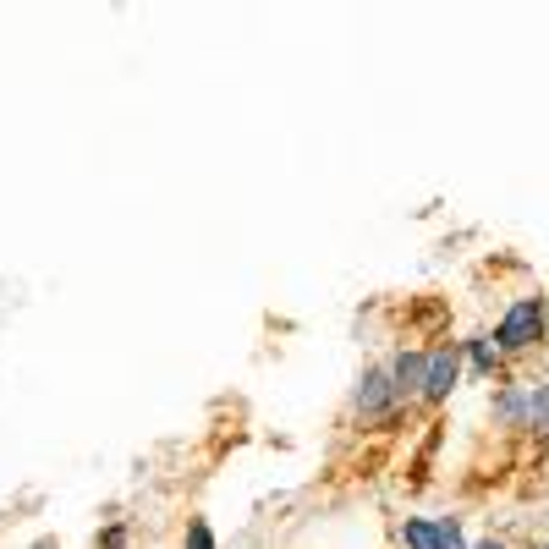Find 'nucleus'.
I'll return each instance as SVG.
<instances>
[{
	"label": "nucleus",
	"mask_w": 549,
	"mask_h": 549,
	"mask_svg": "<svg viewBox=\"0 0 549 549\" xmlns=\"http://www.w3.org/2000/svg\"><path fill=\"white\" fill-rule=\"evenodd\" d=\"M544 319H549L544 297H522V302H511V313H506L500 330H495V352H527L533 340L544 335Z\"/></svg>",
	"instance_id": "nucleus-1"
},
{
	"label": "nucleus",
	"mask_w": 549,
	"mask_h": 549,
	"mask_svg": "<svg viewBox=\"0 0 549 549\" xmlns=\"http://www.w3.org/2000/svg\"><path fill=\"white\" fill-rule=\"evenodd\" d=\"M456 379H461V347H440V352L423 358V390H418V395L445 401V395L456 390Z\"/></svg>",
	"instance_id": "nucleus-2"
},
{
	"label": "nucleus",
	"mask_w": 549,
	"mask_h": 549,
	"mask_svg": "<svg viewBox=\"0 0 549 549\" xmlns=\"http://www.w3.org/2000/svg\"><path fill=\"white\" fill-rule=\"evenodd\" d=\"M390 401H395V390H390V368H368V374L358 379V412H363V418H379Z\"/></svg>",
	"instance_id": "nucleus-3"
},
{
	"label": "nucleus",
	"mask_w": 549,
	"mask_h": 549,
	"mask_svg": "<svg viewBox=\"0 0 549 549\" xmlns=\"http://www.w3.org/2000/svg\"><path fill=\"white\" fill-rule=\"evenodd\" d=\"M390 390H395V401H406V395L423 390V358L418 352H395L390 358Z\"/></svg>",
	"instance_id": "nucleus-4"
},
{
	"label": "nucleus",
	"mask_w": 549,
	"mask_h": 549,
	"mask_svg": "<svg viewBox=\"0 0 549 549\" xmlns=\"http://www.w3.org/2000/svg\"><path fill=\"white\" fill-rule=\"evenodd\" d=\"M401 544L406 549H440V522H401Z\"/></svg>",
	"instance_id": "nucleus-5"
},
{
	"label": "nucleus",
	"mask_w": 549,
	"mask_h": 549,
	"mask_svg": "<svg viewBox=\"0 0 549 549\" xmlns=\"http://www.w3.org/2000/svg\"><path fill=\"white\" fill-rule=\"evenodd\" d=\"M467 358H472L478 374H495V368H500V352H495L489 335H472V340H467Z\"/></svg>",
	"instance_id": "nucleus-6"
},
{
	"label": "nucleus",
	"mask_w": 549,
	"mask_h": 549,
	"mask_svg": "<svg viewBox=\"0 0 549 549\" xmlns=\"http://www.w3.org/2000/svg\"><path fill=\"white\" fill-rule=\"evenodd\" d=\"M527 429H538V434H549V385H538V390H527Z\"/></svg>",
	"instance_id": "nucleus-7"
},
{
	"label": "nucleus",
	"mask_w": 549,
	"mask_h": 549,
	"mask_svg": "<svg viewBox=\"0 0 549 549\" xmlns=\"http://www.w3.org/2000/svg\"><path fill=\"white\" fill-rule=\"evenodd\" d=\"M500 418H506V423H522V418H527V395H522V390H506V395H500Z\"/></svg>",
	"instance_id": "nucleus-8"
},
{
	"label": "nucleus",
	"mask_w": 549,
	"mask_h": 549,
	"mask_svg": "<svg viewBox=\"0 0 549 549\" xmlns=\"http://www.w3.org/2000/svg\"><path fill=\"white\" fill-rule=\"evenodd\" d=\"M440 549H467V538H461V522H456V516H440Z\"/></svg>",
	"instance_id": "nucleus-9"
},
{
	"label": "nucleus",
	"mask_w": 549,
	"mask_h": 549,
	"mask_svg": "<svg viewBox=\"0 0 549 549\" xmlns=\"http://www.w3.org/2000/svg\"><path fill=\"white\" fill-rule=\"evenodd\" d=\"M187 549H215V533H209V522H192V527H187Z\"/></svg>",
	"instance_id": "nucleus-10"
},
{
	"label": "nucleus",
	"mask_w": 549,
	"mask_h": 549,
	"mask_svg": "<svg viewBox=\"0 0 549 549\" xmlns=\"http://www.w3.org/2000/svg\"><path fill=\"white\" fill-rule=\"evenodd\" d=\"M478 549H506V544H500V538H484V544H478Z\"/></svg>",
	"instance_id": "nucleus-11"
}]
</instances>
